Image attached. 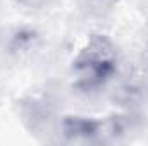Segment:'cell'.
<instances>
[{"mask_svg":"<svg viewBox=\"0 0 148 146\" xmlns=\"http://www.w3.org/2000/svg\"><path fill=\"white\" fill-rule=\"evenodd\" d=\"M47 2L48 0H17V3H21L23 7H28V9H40Z\"/></svg>","mask_w":148,"mask_h":146,"instance_id":"cell-4","label":"cell"},{"mask_svg":"<svg viewBox=\"0 0 148 146\" xmlns=\"http://www.w3.org/2000/svg\"><path fill=\"white\" fill-rule=\"evenodd\" d=\"M60 132L67 141H91L102 136L103 122L86 115H64Z\"/></svg>","mask_w":148,"mask_h":146,"instance_id":"cell-2","label":"cell"},{"mask_svg":"<svg viewBox=\"0 0 148 146\" xmlns=\"http://www.w3.org/2000/svg\"><path fill=\"white\" fill-rule=\"evenodd\" d=\"M119 69V53L107 35H91L71 64L73 88L77 93L93 95L102 91Z\"/></svg>","mask_w":148,"mask_h":146,"instance_id":"cell-1","label":"cell"},{"mask_svg":"<svg viewBox=\"0 0 148 146\" xmlns=\"http://www.w3.org/2000/svg\"><path fill=\"white\" fill-rule=\"evenodd\" d=\"M147 74H148V71H147ZM147 93H148V84H147Z\"/></svg>","mask_w":148,"mask_h":146,"instance_id":"cell-6","label":"cell"},{"mask_svg":"<svg viewBox=\"0 0 148 146\" xmlns=\"http://www.w3.org/2000/svg\"><path fill=\"white\" fill-rule=\"evenodd\" d=\"M38 41H40V35L36 29L29 26H19L9 35L7 48L12 55H24L36 48Z\"/></svg>","mask_w":148,"mask_h":146,"instance_id":"cell-3","label":"cell"},{"mask_svg":"<svg viewBox=\"0 0 148 146\" xmlns=\"http://www.w3.org/2000/svg\"><path fill=\"white\" fill-rule=\"evenodd\" d=\"M98 2H117V0H98Z\"/></svg>","mask_w":148,"mask_h":146,"instance_id":"cell-5","label":"cell"}]
</instances>
